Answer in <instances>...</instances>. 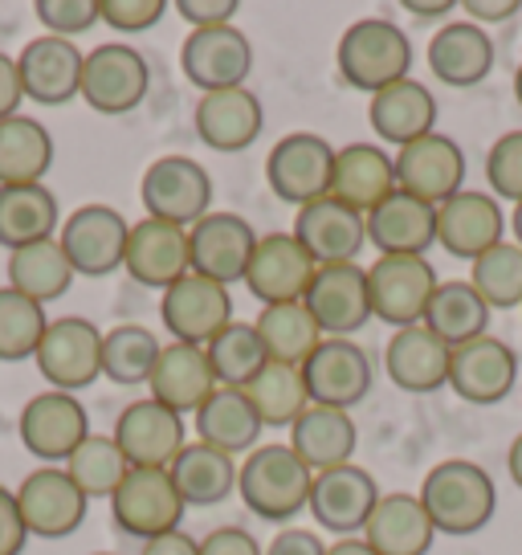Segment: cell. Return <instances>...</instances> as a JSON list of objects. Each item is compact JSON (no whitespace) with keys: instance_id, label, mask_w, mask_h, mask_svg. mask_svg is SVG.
<instances>
[{"instance_id":"1","label":"cell","mask_w":522,"mask_h":555,"mask_svg":"<svg viewBox=\"0 0 522 555\" xmlns=\"http://www.w3.org/2000/svg\"><path fill=\"white\" fill-rule=\"evenodd\" d=\"M417 499L425 506L429 522L436 527V535L461 539L490 527L494 506H498V490H494V478L478 462L449 457V462H436L425 474Z\"/></svg>"},{"instance_id":"2","label":"cell","mask_w":522,"mask_h":555,"mask_svg":"<svg viewBox=\"0 0 522 555\" xmlns=\"http://www.w3.org/2000/svg\"><path fill=\"white\" fill-rule=\"evenodd\" d=\"M335 66L339 78L351 90L364 94H380V90L396 87L413 69V41L396 21L364 17L348 25L339 46H335Z\"/></svg>"},{"instance_id":"3","label":"cell","mask_w":522,"mask_h":555,"mask_svg":"<svg viewBox=\"0 0 522 555\" xmlns=\"http://www.w3.org/2000/svg\"><path fill=\"white\" fill-rule=\"evenodd\" d=\"M314 474L290 446H258L237 469V494L242 503L270 522L295 519L311 503Z\"/></svg>"},{"instance_id":"4","label":"cell","mask_w":522,"mask_h":555,"mask_svg":"<svg viewBox=\"0 0 522 555\" xmlns=\"http://www.w3.org/2000/svg\"><path fill=\"white\" fill-rule=\"evenodd\" d=\"M34 364L41 372V380H50L53 392L78 397L82 388L103 380V331L82 314L50 319Z\"/></svg>"},{"instance_id":"5","label":"cell","mask_w":522,"mask_h":555,"mask_svg":"<svg viewBox=\"0 0 522 555\" xmlns=\"http://www.w3.org/2000/svg\"><path fill=\"white\" fill-rule=\"evenodd\" d=\"M140 201L152 221L192 229L212 212V176L192 156H159L143 172Z\"/></svg>"},{"instance_id":"6","label":"cell","mask_w":522,"mask_h":555,"mask_svg":"<svg viewBox=\"0 0 522 555\" xmlns=\"http://www.w3.org/2000/svg\"><path fill=\"white\" fill-rule=\"evenodd\" d=\"M152 90V66L135 46L127 41H106L94 46L82 62V103L99 115H131L135 106H143Z\"/></svg>"},{"instance_id":"7","label":"cell","mask_w":522,"mask_h":555,"mask_svg":"<svg viewBox=\"0 0 522 555\" xmlns=\"http://www.w3.org/2000/svg\"><path fill=\"white\" fill-rule=\"evenodd\" d=\"M127 237H131V225L110 205H78L70 217H62V229H57V245L66 249L78 278H110L115 270H122Z\"/></svg>"},{"instance_id":"8","label":"cell","mask_w":522,"mask_h":555,"mask_svg":"<svg viewBox=\"0 0 522 555\" xmlns=\"http://www.w3.org/2000/svg\"><path fill=\"white\" fill-rule=\"evenodd\" d=\"M331 172H335V147L314 131H295L282 135L270 156H265V184L274 189L286 205H311L331 196Z\"/></svg>"},{"instance_id":"9","label":"cell","mask_w":522,"mask_h":555,"mask_svg":"<svg viewBox=\"0 0 522 555\" xmlns=\"http://www.w3.org/2000/svg\"><path fill=\"white\" fill-rule=\"evenodd\" d=\"M436 291V270L429 258H376L367 266V298L371 319L388 323L392 331L425 323L429 298Z\"/></svg>"},{"instance_id":"10","label":"cell","mask_w":522,"mask_h":555,"mask_svg":"<svg viewBox=\"0 0 522 555\" xmlns=\"http://www.w3.org/2000/svg\"><path fill=\"white\" fill-rule=\"evenodd\" d=\"M184 499L175 490L172 474L168 469H131L122 486L110 494V519L122 535L147 539L168 535V531H180V519H184Z\"/></svg>"},{"instance_id":"11","label":"cell","mask_w":522,"mask_h":555,"mask_svg":"<svg viewBox=\"0 0 522 555\" xmlns=\"http://www.w3.org/2000/svg\"><path fill=\"white\" fill-rule=\"evenodd\" d=\"M21 446L34 453L41 466H66L74 450L90 437L87 404L70 392H37L17 416Z\"/></svg>"},{"instance_id":"12","label":"cell","mask_w":522,"mask_h":555,"mask_svg":"<svg viewBox=\"0 0 522 555\" xmlns=\"http://www.w3.org/2000/svg\"><path fill=\"white\" fill-rule=\"evenodd\" d=\"M17 506L29 539H66L87 522L90 499L74 486L66 466H37L21 478Z\"/></svg>"},{"instance_id":"13","label":"cell","mask_w":522,"mask_h":555,"mask_svg":"<svg viewBox=\"0 0 522 555\" xmlns=\"http://www.w3.org/2000/svg\"><path fill=\"white\" fill-rule=\"evenodd\" d=\"M159 319L172 335V344L209 347L233 323V295L221 282L184 274L159 298Z\"/></svg>"},{"instance_id":"14","label":"cell","mask_w":522,"mask_h":555,"mask_svg":"<svg viewBox=\"0 0 522 555\" xmlns=\"http://www.w3.org/2000/svg\"><path fill=\"white\" fill-rule=\"evenodd\" d=\"M115 446L122 450L131 469H172L180 450L188 446L184 416L164 409L159 400H131L115 421Z\"/></svg>"},{"instance_id":"15","label":"cell","mask_w":522,"mask_h":555,"mask_svg":"<svg viewBox=\"0 0 522 555\" xmlns=\"http://www.w3.org/2000/svg\"><path fill=\"white\" fill-rule=\"evenodd\" d=\"M180 69L200 94L245 87V78L253 74V46L237 25L192 29L180 46Z\"/></svg>"},{"instance_id":"16","label":"cell","mask_w":522,"mask_h":555,"mask_svg":"<svg viewBox=\"0 0 522 555\" xmlns=\"http://www.w3.org/2000/svg\"><path fill=\"white\" fill-rule=\"evenodd\" d=\"M392 164H396V189L433 208L453 201L466 184V152L457 139L441 131L392 152Z\"/></svg>"},{"instance_id":"17","label":"cell","mask_w":522,"mask_h":555,"mask_svg":"<svg viewBox=\"0 0 522 555\" xmlns=\"http://www.w3.org/2000/svg\"><path fill=\"white\" fill-rule=\"evenodd\" d=\"M253 249H258V229L242 212H209L188 229L192 274L221 282V286L245 282Z\"/></svg>"},{"instance_id":"18","label":"cell","mask_w":522,"mask_h":555,"mask_svg":"<svg viewBox=\"0 0 522 555\" xmlns=\"http://www.w3.org/2000/svg\"><path fill=\"white\" fill-rule=\"evenodd\" d=\"M314 274L318 266L295 233H265L258 237V249L249 258L245 286L261 307H282V302H302Z\"/></svg>"},{"instance_id":"19","label":"cell","mask_w":522,"mask_h":555,"mask_svg":"<svg viewBox=\"0 0 522 555\" xmlns=\"http://www.w3.org/2000/svg\"><path fill=\"white\" fill-rule=\"evenodd\" d=\"M380 503V486L367 474L364 466H339V469H323L314 474L311 482V503L306 511L314 515V522L323 531H331L339 539L364 535L371 511Z\"/></svg>"},{"instance_id":"20","label":"cell","mask_w":522,"mask_h":555,"mask_svg":"<svg viewBox=\"0 0 522 555\" xmlns=\"http://www.w3.org/2000/svg\"><path fill=\"white\" fill-rule=\"evenodd\" d=\"M82 62H87V53L66 37L41 34L34 41H25V50L17 53L25 99L37 106L74 103L82 94Z\"/></svg>"},{"instance_id":"21","label":"cell","mask_w":522,"mask_h":555,"mask_svg":"<svg viewBox=\"0 0 522 555\" xmlns=\"http://www.w3.org/2000/svg\"><path fill=\"white\" fill-rule=\"evenodd\" d=\"M302 380H306L311 404L351 413L371 392V360L355 339H323L302 364Z\"/></svg>"},{"instance_id":"22","label":"cell","mask_w":522,"mask_h":555,"mask_svg":"<svg viewBox=\"0 0 522 555\" xmlns=\"http://www.w3.org/2000/svg\"><path fill=\"white\" fill-rule=\"evenodd\" d=\"M302 302H306V311L314 314V323L327 339H351L371 319L367 270L360 261H351V266H318V274H314Z\"/></svg>"},{"instance_id":"23","label":"cell","mask_w":522,"mask_h":555,"mask_svg":"<svg viewBox=\"0 0 522 555\" xmlns=\"http://www.w3.org/2000/svg\"><path fill=\"white\" fill-rule=\"evenodd\" d=\"M519 384V356L514 347L482 335L470 344L453 347L449 356V388L470 404H503Z\"/></svg>"},{"instance_id":"24","label":"cell","mask_w":522,"mask_h":555,"mask_svg":"<svg viewBox=\"0 0 522 555\" xmlns=\"http://www.w3.org/2000/svg\"><path fill=\"white\" fill-rule=\"evenodd\" d=\"M290 233L302 242V249L314 258V266H351L367 245L364 212H355V208H348L335 196H323V201H311V205L298 208Z\"/></svg>"},{"instance_id":"25","label":"cell","mask_w":522,"mask_h":555,"mask_svg":"<svg viewBox=\"0 0 522 555\" xmlns=\"http://www.w3.org/2000/svg\"><path fill=\"white\" fill-rule=\"evenodd\" d=\"M192 127H196V139L205 147L233 156V152H245L258 143L261 127H265V106L249 87L212 90V94L196 99Z\"/></svg>"},{"instance_id":"26","label":"cell","mask_w":522,"mask_h":555,"mask_svg":"<svg viewBox=\"0 0 522 555\" xmlns=\"http://www.w3.org/2000/svg\"><path fill=\"white\" fill-rule=\"evenodd\" d=\"M506 221L490 192L461 189L436 208V245L461 261H478L494 245H503Z\"/></svg>"},{"instance_id":"27","label":"cell","mask_w":522,"mask_h":555,"mask_svg":"<svg viewBox=\"0 0 522 555\" xmlns=\"http://www.w3.org/2000/svg\"><path fill=\"white\" fill-rule=\"evenodd\" d=\"M122 270L135 278L140 286H152V291L164 295L184 274H192L188 229L168 225V221H152V217L135 221L131 237H127V261H122Z\"/></svg>"},{"instance_id":"28","label":"cell","mask_w":522,"mask_h":555,"mask_svg":"<svg viewBox=\"0 0 522 555\" xmlns=\"http://www.w3.org/2000/svg\"><path fill=\"white\" fill-rule=\"evenodd\" d=\"M364 221L367 245L380 249V258H425L436 245V208L401 189L371 208Z\"/></svg>"},{"instance_id":"29","label":"cell","mask_w":522,"mask_h":555,"mask_svg":"<svg viewBox=\"0 0 522 555\" xmlns=\"http://www.w3.org/2000/svg\"><path fill=\"white\" fill-rule=\"evenodd\" d=\"M449 356L453 347L441 344L425 323H417V327L392 331V339L383 347V372L401 392L429 397L436 388H449Z\"/></svg>"},{"instance_id":"30","label":"cell","mask_w":522,"mask_h":555,"mask_svg":"<svg viewBox=\"0 0 522 555\" xmlns=\"http://www.w3.org/2000/svg\"><path fill=\"white\" fill-rule=\"evenodd\" d=\"M494 41L482 25L473 21H445L429 41V69H433L436 82H445L453 90H470L482 87L494 69Z\"/></svg>"},{"instance_id":"31","label":"cell","mask_w":522,"mask_h":555,"mask_svg":"<svg viewBox=\"0 0 522 555\" xmlns=\"http://www.w3.org/2000/svg\"><path fill=\"white\" fill-rule=\"evenodd\" d=\"M396 192V164L380 143H348L335 147L331 196L355 212H371Z\"/></svg>"},{"instance_id":"32","label":"cell","mask_w":522,"mask_h":555,"mask_svg":"<svg viewBox=\"0 0 522 555\" xmlns=\"http://www.w3.org/2000/svg\"><path fill=\"white\" fill-rule=\"evenodd\" d=\"M367 122H371V131H376L383 143H392V147L401 152V147H408V143H417V139L436 131L433 90L425 87V82H417V78H404L396 87L371 94Z\"/></svg>"},{"instance_id":"33","label":"cell","mask_w":522,"mask_h":555,"mask_svg":"<svg viewBox=\"0 0 522 555\" xmlns=\"http://www.w3.org/2000/svg\"><path fill=\"white\" fill-rule=\"evenodd\" d=\"M147 392L152 400H159L164 409L172 413H192L205 404V400L217 392V376H212V364L205 356V347H192V344H168L159 351L156 372L147 380Z\"/></svg>"},{"instance_id":"34","label":"cell","mask_w":522,"mask_h":555,"mask_svg":"<svg viewBox=\"0 0 522 555\" xmlns=\"http://www.w3.org/2000/svg\"><path fill=\"white\" fill-rule=\"evenodd\" d=\"M286 446L306 462L311 474L351 466V453L360 446V425H355V416L343 413V409L311 404V409L290 425V441H286Z\"/></svg>"},{"instance_id":"35","label":"cell","mask_w":522,"mask_h":555,"mask_svg":"<svg viewBox=\"0 0 522 555\" xmlns=\"http://www.w3.org/2000/svg\"><path fill=\"white\" fill-rule=\"evenodd\" d=\"M436 527L429 522L417 494H380L364 527V543L376 555H429Z\"/></svg>"},{"instance_id":"36","label":"cell","mask_w":522,"mask_h":555,"mask_svg":"<svg viewBox=\"0 0 522 555\" xmlns=\"http://www.w3.org/2000/svg\"><path fill=\"white\" fill-rule=\"evenodd\" d=\"M261 416L258 409L249 404L245 388H217L200 409H196V441H205L212 450L229 453H249L261 446Z\"/></svg>"},{"instance_id":"37","label":"cell","mask_w":522,"mask_h":555,"mask_svg":"<svg viewBox=\"0 0 522 555\" xmlns=\"http://www.w3.org/2000/svg\"><path fill=\"white\" fill-rule=\"evenodd\" d=\"M62 229V208L50 184H17L0 189V249H21V245L50 242Z\"/></svg>"},{"instance_id":"38","label":"cell","mask_w":522,"mask_h":555,"mask_svg":"<svg viewBox=\"0 0 522 555\" xmlns=\"http://www.w3.org/2000/svg\"><path fill=\"white\" fill-rule=\"evenodd\" d=\"M53 168V135L41 119L13 115L0 122V189L45 184Z\"/></svg>"},{"instance_id":"39","label":"cell","mask_w":522,"mask_h":555,"mask_svg":"<svg viewBox=\"0 0 522 555\" xmlns=\"http://www.w3.org/2000/svg\"><path fill=\"white\" fill-rule=\"evenodd\" d=\"M4 274H9V286H13L17 295L34 298L41 307H50V302H57L62 295H70L74 278H78L70 258H66V249L57 245V237L13 249Z\"/></svg>"},{"instance_id":"40","label":"cell","mask_w":522,"mask_h":555,"mask_svg":"<svg viewBox=\"0 0 522 555\" xmlns=\"http://www.w3.org/2000/svg\"><path fill=\"white\" fill-rule=\"evenodd\" d=\"M237 462L205 441H188L172 462V482L184 506H221L237 490Z\"/></svg>"},{"instance_id":"41","label":"cell","mask_w":522,"mask_h":555,"mask_svg":"<svg viewBox=\"0 0 522 555\" xmlns=\"http://www.w3.org/2000/svg\"><path fill=\"white\" fill-rule=\"evenodd\" d=\"M425 327L433 331L441 344L461 347L470 339L490 335V307L482 295L470 286V278H453V282H436L429 311H425Z\"/></svg>"},{"instance_id":"42","label":"cell","mask_w":522,"mask_h":555,"mask_svg":"<svg viewBox=\"0 0 522 555\" xmlns=\"http://www.w3.org/2000/svg\"><path fill=\"white\" fill-rule=\"evenodd\" d=\"M258 335L265 344V356L274 364H295L302 367L314 356V347L327 335L318 331L314 314L306 311V302H282V307H261L258 314Z\"/></svg>"},{"instance_id":"43","label":"cell","mask_w":522,"mask_h":555,"mask_svg":"<svg viewBox=\"0 0 522 555\" xmlns=\"http://www.w3.org/2000/svg\"><path fill=\"white\" fill-rule=\"evenodd\" d=\"M245 397L258 409L265 429H290L298 416L311 409V392H306V380H302V367L274 364V360L245 384Z\"/></svg>"},{"instance_id":"44","label":"cell","mask_w":522,"mask_h":555,"mask_svg":"<svg viewBox=\"0 0 522 555\" xmlns=\"http://www.w3.org/2000/svg\"><path fill=\"white\" fill-rule=\"evenodd\" d=\"M164 344L156 339V331L143 323H119V327L103 331V380L135 388L147 384L156 372V360Z\"/></svg>"},{"instance_id":"45","label":"cell","mask_w":522,"mask_h":555,"mask_svg":"<svg viewBox=\"0 0 522 555\" xmlns=\"http://www.w3.org/2000/svg\"><path fill=\"white\" fill-rule=\"evenodd\" d=\"M205 356H209V364H212L217 388H245L261 367L270 364L258 327H253V323H242V319H233V323L205 347Z\"/></svg>"},{"instance_id":"46","label":"cell","mask_w":522,"mask_h":555,"mask_svg":"<svg viewBox=\"0 0 522 555\" xmlns=\"http://www.w3.org/2000/svg\"><path fill=\"white\" fill-rule=\"evenodd\" d=\"M66 474H70L74 486L87 494L90 503H94V499H106V503H110V494L122 486V478L131 474V466H127L122 450L115 446V437L90 434L87 441L74 450L70 462H66Z\"/></svg>"},{"instance_id":"47","label":"cell","mask_w":522,"mask_h":555,"mask_svg":"<svg viewBox=\"0 0 522 555\" xmlns=\"http://www.w3.org/2000/svg\"><path fill=\"white\" fill-rule=\"evenodd\" d=\"M45 327H50V314L41 302L17 295L13 286H0V364L34 360Z\"/></svg>"},{"instance_id":"48","label":"cell","mask_w":522,"mask_h":555,"mask_svg":"<svg viewBox=\"0 0 522 555\" xmlns=\"http://www.w3.org/2000/svg\"><path fill=\"white\" fill-rule=\"evenodd\" d=\"M470 286L482 295L490 311H514L522 307V249L519 245H494L490 254L470 261Z\"/></svg>"},{"instance_id":"49","label":"cell","mask_w":522,"mask_h":555,"mask_svg":"<svg viewBox=\"0 0 522 555\" xmlns=\"http://www.w3.org/2000/svg\"><path fill=\"white\" fill-rule=\"evenodd\" d=\"M486 184L494 201L522 205V131H506L503 139H494L486 156Z\"/></svg>"},{"instance_id":"50","label":"cell","mask_w":522,"mask_h":555,"mask_svg":"<svg viewBox=\"0 0 522 555\" xmlns=\"http://www.w3.org/2000/svg\"><path fill=\"white\" fill-rule=\"evenodd\" d=\"M34 13L50 37L74 41L78 34L99 25V0H37Z\"/></svg>"},{"instance_id":"51","label":"cell","mask_w":522,"mask_h":555,"mask_svg":"<svg viewBox=\"0 0 522 555\" xmlns=\"http://www.w3.org/2000/svg\"><path fill=\"white\" fill-rule=\"evenodd\" d=\"M168 13V0H99V21L119 34H147Z\"/></svg>"},{"instance_id":"52","label":"cell","mask_w":522,"mask_h":555,"mask_svg":"<svg viewBox=\"0 0 522 555\" xmlns=\"http://www.w3.org/2000/svg\"><path fill=\"white\" fill-rule=\"evenodd\" d=\"M25 543H29V531H25V519H21L17 490L0 486V555H21Z\"/></svg>"},{"instance_id":"53","label":"cell","mask_w":522,"mask_h":555,"mask_svg":"<svg viewBox=\"0 0 522 555\" xmlns=\"http://www.w3.org/2000/svg\"><path fill=\"white\" fill-rule=\"evenodd\" d=\"M237 0H175V13L188 21L192 29H212V25H233Z\"/></svg>"},{"instance_id":"54","label":"cell","mask_w":522,"mask_h":555,"mask_svg":"<svg viewBox=\"0 0 522 555\" xmlns=\"http://www.w3.org/2000/svg\"><path fill=\"white\" fill-rule=\"evenodd\" d=\"M200 555H265L245 527H217L200 539Z\"/></svg>"},{"instance_id":"55","label":"cell","mask_w":522,"mask_h":555,"mask_svg":"<svg viewBox=\"0 0 522 555\" xmlns=\"http://www.w3.org/2000/svg\"><path fill=\"white\" fill-rule=\"evenodd\" d=\"M265 555H327V543L306 527H282L278 535L265 543Z\"/></svg>"},{"instance_id":"56","label":"cell","mask_w":522,"mask_h":555,"mask_svg":"<svg viewBox=\"0 0 522 555\" xmlns=\"http://www.w3.org/2000/svg\"><path fill=\"white\" fill-rule=\"evenodd\" d=\"M25 90H21V69L13 53H0V122L21 115Z\"/></svg>"},{"instance_id":"57","label":"cell","mask_w":522,"mask_h":555,"mask_svg":"<svg viewBox=\"0 0 522 555\" xmlns=\"http://www.w3.org/2000/svg\"><path fill=\"white\" fill-rule=\"evenodd\" d=\"M461 13L473 21V25H503V21H514L522 13L519 0H461Z\"/></svg>"},{"instance_id":"58","label":"cell","mask_w":522,"mask_h":555,"mask_svg":"<svg viewBox=\"0 0 522 555\" xmlns=\"http://www.w3.org/2000/svg\"><path fill=\"white\" fill-rule=\"evenodd\" d=\"M140 555H200V543L184 531H168V535L147 539Z\"/></svg>"},{"instance_id":"59","label":"cell","mask_w":522,"mask_h":555,"mask_svg":"<svg viewBox=\"0 0 522 555\" xmlns=\"http://www.w3.org/2000/svg\"><path fill=\"white\" fill-rule=\"evenodd\" d=\"M404 13H413L420 21H445L457 13L453 0H404Z\"/></svg>"},{"instance_id":"60","label":"cell","mask_w":522,"mask_h":555,"mask_svg":"<svg viewBox=\"0 0 522 555\" xmlns=\"http://www.w3.org/2000/svg\"><path fill=\"white\" fill-rule=\"evenodd\" d=\"M327 555H376V552L364 543V535H351V539H335V543H327Z\"/></svg>"},{"instance_id":"61","label":"cell","mask_w":522,"mask_h":555,"mask_svg":"<svg viewBox=\"0 0 522 555\" xmlns=\"http://www.w3.org/2000/svg\"><path fill=\"white\" fill-rule=\"evenodd\" d=\"M506 469H510V482L522 490V434L510 441V453H506Z\"/></svg>"},{"instance_id":"62","label":"cell","mask_w":522,"mask_h":555,"mask_svg":"<svg viewBox=\"0 0 522 555\" xmlns=\"http://www.w3.org/2000/svg\"><path fill=\"white\" fill-rule=\"evenodd\" d=\"M510 229H514V245L522 249V205H514V217H510Z\"/></svg>"},{"instance_id":"63","label":"cell","mask_w":522,"mask_h":555,"mask_svg":"<svg viewBox=\"0 0 522 555\" xmlns=\"http://www.w3.org/2000/svg\"><path fill=\"white\" fill-rule=\"evenodd\" d=\"M514 99H519V106H522V62H519V69H514Z\"/></svg>"},{"instance_id":"64","label":"cell","mask_w":522,"mask_h":555,"mask_svg":"<svg viewBox=\"0 0 522 555\" xmlns=\"http://www.w3.org/2000/svg\"><path fill=\"white\" fill-rule=\"evenodd\" d=\"M94 555H119V552H94Z\"/></svg>"}]
</instances>
